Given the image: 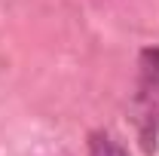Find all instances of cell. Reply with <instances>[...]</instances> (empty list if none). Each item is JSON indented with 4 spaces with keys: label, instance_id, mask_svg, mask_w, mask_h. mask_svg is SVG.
Returning <instances> with one entry per match:
<instances>
[{
    "label": "cell",
    "instance_id": "cell-1",
    "mask_svg": "<svg viewBox=\"0 0 159 156\" xmlns=\"http://www.w3.org/2000/svg\"><path fill=\"white\" fill-rule=\"evenodd\" d=\"M89 156H129V150L110 132H92L89 135Z\"/></svg>",
    "mask_w": 159,
    "mask_h": 156
}]
</instances>
